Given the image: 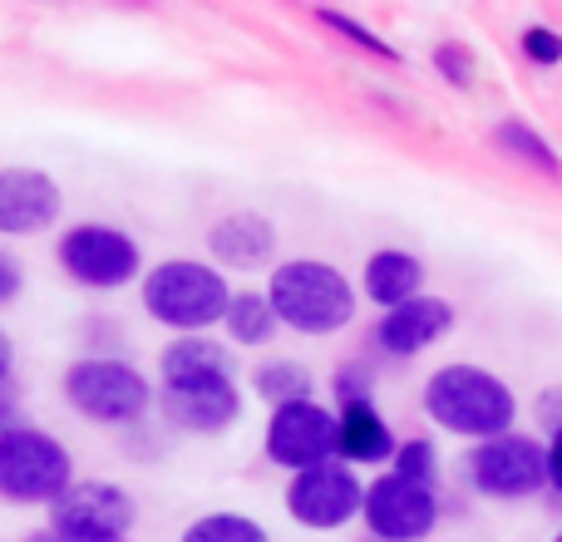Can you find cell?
Returning <instances> with one entry per match:
<instances>
[{
  "label": "cell",
  "mask_w": 562,
  "mask_h": 542,
  "mask_svg": "<svg viewBox=\"0 0 562 542\" xmlns=\"http://www.w3.org/2000/svg\"><path fill=\"white\" fill-rule=\"evenodd\" d=\"M262 454L267 464L286 468V474L330 464L336 459V409H326L321 399H296V405L272 409L262 429Z\"/></svg>",
  "instance_id": "obj_10"
},
{
  "label": "cell",
  "mask_w": 562,
  "mask_h": 542,
  "mask_svg": "<svg viewBox=\"0 0 562 542\" xmlns=\"http://www.w3.org/2000/svg\"><path fill=\"white\" fill-rule=\"evenodd\" d=\"M548 488L562 494V429L558 434H548Z\"/></svg>",
  "instance_id": "obj_30"
},
{
  "label": "cell",
  "mask_w": 562,
  "mask_h": 542,
  "mask_svg": "<svg viewBox=\"0 0 562 542\" xmlns=\"http://www.w3.org/2000/svg\"><path fill=\"white\" fill-rule=\"evenodd\" d=\"M45 513H49L45 528H59V533H75V538H99V542H124L128 528L138 523L134 494L124 484H114V478H75Z\"/></svg>",
  "instance_id": "obj_9"
},
{
  "label": "cell",
  "mask_w": 562,
  "mask_h": 542,
  "mask_svg": "<svg viewBox=\"0 0 562 542\" xmlns=\"http://www.w3.org/2000/svg\"><path fill=\"white\" fill-rule=\"evenodd\" d=\"M178 542H272L262 518L237 513V508H213V513L193 518V523L178 533Z\"/></svg>",
  "instance_id": "obj_22"
},
{
  "label": "cell",
  "mask_w": 562,
  "mask_h": 542,
  "mask_svg": "<svg viewBox=\"0 0 562 542\" xmlns=\"http://www.w3.org/2000/svg\"><path fill=\"white\" fill-rule=\"evenodd\" d=\"M435 69L449 79L454 89H469L474 84V49L459 45V39H445V45H435Z\"/></svg>",
  "instance_id": "obj_27"
},
{
  "label": "cell",
  "mask_w": 562,
  "mask_h": 542,
  "mask_svg": "<svg viewBox=\"0 0 562 542\" xmlns=\"http://www.w3.org/2000/svg\"><path fill=\"white\" fill-rule=\"evenodd\" d=\"M267 301H272L281 330L296 336H336L356 320L360 291L340 267L321 262V257H286L272 267L267 281Z\"/></svg>",
  "instance_id": "obj_3"
},
{
  "label": "cell",
  "mask_w": 562,
  "mask_h": 542,
  "mask_svg": "<svg viewBox=\"0 0 562 542\" xmlns=\"http://www.w3.org/2000/svg\"><path fill=\"white\" fill-rule=\"evenodd\" d=\"M360 523L380 542H425L439 528V488L409 484L400 474H375L366 484V508Z\"/></svg>",
  "instance_id": "obj_11"
},
{
  "label": "cell",
  "mask_w": 562,
  "mask_h": 542,
  "mask_svg": "<svg viewBox=\"0 0 562 542\" xmlns=\"http://www.w3.org/2000/svg\"><path fill=\"white\" fill-rule=\"evenodd\" d=\"M538 425H543L548 434H558L562 429V389H548V395L538 399Z\"/></svg>",
  "instance_id": "obj_29"
},
{
  "label": "cell",
  "mask_w": 562,
  "mask_h": 542,
  "mask_svg": "<svg viewBox=\"0 0 562 542\" xmlns=\"http://www.w3.org/2000/svg\"><path fill=\"white\" fill-rule=\"evenodd\" d=\"M311 20H321V25H326L330 35H340V39H346V45L366 49V55L385 59V65H400V49L390 45V39H380L375 30H370L366 20H356V15H350V10H336V5H316V10H311Z\"/></svg>",
  "instance_id": "obj_23"
},
{
  "label": "cell",
  "mask_w": 562,
  "mask_h": 542,
  "mask_svg": "<svg viewBox=\"0 0 562 542\" xmlns=\"http://www.w3.org/2000/svg\"><path fill=\"white\" fill-rule=\"evenodd\" d=\"M55 267L85 291H124L144 281V247L114 223H69L55 237Z\"/></svg>",
  "instance_id": "obj_6"
},
{
  "label": "cell",
  "mask_w": 562,
  "mask_h": 542,
  "mask_svg": "<svg viewBox=\"0 0 562 542\" xmlns=\"http://www.w3.org/2000/svg\"><path fill=\"white\" fill-rule=\"evenodd\" d=\"M223 336L233 350H262L281 336V320L267 301V291L247 286V291H233V306L223 316Z\"/></svg>",
  "instance_id": "obj_19"
},
{
  "label": "cell",
  "mask_w": 562,
  "mask_h": 542,
  "mask_svg": "<svg viewBox=\"0 0 562 542\" xmlns=\"http://www.w3.org/2000/svg\"><path fill=\"white\" fill-rule=\"evenodd\" d=\"M277 247H281L277 223L267 213H252V207L227 213L207 227V257L223 271H267Z\"/></svg>",
  "instance_id": "obj_15"
},
{
  "label": "cell",
  "mask_w": 562,
  "mask_h": 542,
  "mask_svg": "<svg viewBox=\"0 0 562 542\" xmlns=\"http://www.w3.org/2000/svg\"><path fill=\"white\" fill-rule=\"evenodd\" d=\"M281 504H286L291 523L306 528V533H340L366 508V484L350 464L330 459V464H316L306 474H291Z\"/></svg>",
  "instance_id": "obj_8"
},
{
  "label": "cell",
  "mask_w": 562,
  "mask_h": 542,
  "mask_svg": "<svg viewBox=\"0 0 562 542\" xmlns=\"http://www.w3.org/2000/svg\"><path fill=\"white\" fill-rule=\"evenodd\" d=\"M518 45H524V59L538 69H558L562 65V30L558 25H528L524 35H518Z\"/></svg>",
  "instance_id": "obj_26"
},
{
  "label": "cell",
  "mask_w": 562,
  "mask_h": 542,
  "mask_svg": "<svg viewBox=\"0 0 562 542\" xmlns=\"http://www.w3.org/2000/svg\"><path fill=\"white\" fill-rule=\"evenodd\" d=\"M59 395L89 425L128 429L138 419H148V409L158 405V389L134 360L124 355H79L59 380Z\"/></svg>",
  "instance_id": "obj_4"
},
{
  "label": "cell",
  "mask_w": 562,
  "mask_h": 542,
  "mask_svg": "<svg viewBox=\"0 0 562 542\" xmlns=\"http://www.w3.org/2000/svg\"><path fill=\"white\" fill-rule=\"evenodd\" d=\"M158 415L164 425H173L178 434H198L213 439L223 429H233L243 419V389L237 380H223V385H193V389H158Z\"/></svg>",
  "instance_id": "obj_13"
},
{
  "label": "cell",
  "mask_w": 562,
  "mask_h": 542,
  "mask_svg": "<svg viewBox=\"0 0 562 542\" xmlns=\"http://www.w3.org/2000/svg\"><path fill=\"white\" fill-rule=\"evenodd\" d=\"M10 370H15V340H10V330L0 326V389H5Z\"/></svg>",
  "instance_id": "obj_32"
},
{
  "label": "cell",
  "mask_w": 562,
  "mask_h": 542,
  "mask_svg": "<svg viewBox=\"0 0 562 542\" xmlns=\"http://www.w3.org/2000/svg\"><path fill=\"white\" fill-rule=\"evenodd\" d=\"M252 395L262 399L267 409H281V405H296V399H316V375L311 365L291 355H277V360H262L252 370Z\"/></svg>",
  "instance_id": "obj_20"
},
{
  "label": "cell",
  "mask_w": 562,
  "mask_h": 542,
  "mask_svg": "<svg viewBox=\"0 0 562 542\" xmlns=\"http://www.w3.org/2000/svg\"><path fill=\"white\" fill-rule=\"evenodd\" d=\"M360 542H380V538H370V533H366V538H360Z\"/></svg>",
  "instance_id": "obj_34"
},
{
  "label": "cell",
  "mask_w": 562,
  "mask_h": 542,
  "mask_svg": "<svg viewBox=\"0 0 562 542\" xmlns=\"http://www.w3.org/2000/svg\"><path fill=\"white\" fill-rule=\"evenodd\" d=\"M395 429L390 419L375 409V399H360V405H336V459L350 468H380L395 464Z\"/></svg>",
  "instance_id": "obj_17"
},
{
  "label": "cell",
  "mask_w": 562,
  "mask_h": 542,
  "mask_svg": "<svg viewBox=\"0 0 562 542\" xmlns=\"http://www.w3.org/2000/svg\"><path fill=\"white\" fill-rule=\"evenodd\" d=\"M65 217V188L55 173L30 163H5L0 168V237L20 242V237H40L59 227Z\"/></svg>",
  "instance_id": "obj_12"
},
{
  "label": "cell",
  "mask_w": 562,
  "mask_h": 542,
  "mask_svg": "<svg viewBox=\"0 0 562 542\" xmlns=\"http://www.w3.org/2000/svg\"><path fill=\"white\" fill-rule=\"evenodd\" d=\"M464 468H469L474 494L494 498V504H524V498L548 488V444L533 434L508 429V434L474 444Z\"/></svg>",
  "instance_id": "obj_7"
},
{
  "label": "cell",
  "mask_w": 562,
  "mask_h": 542,
  "mask_svg": "<svg viewBox=\"0 0 562 542\" xmlns=\"http://www.w3.org/2000/svg\"><path fill=\"white\" fill-rule=\"evenodd\" d=\"M390 474L409 478V484H429V488H439V449H435V439H400Z\"/></svg>",
  "instance_id": "obj_24"
},
{
  "label": "cell",
  "mask_w": 562,
  "mask_h": 542,
  "mask_svg": "<svg viewBox=\"0 0 562 542\" xmlns=\"http://www.w3.org/2000/svg\"><path fill=\"white\" fill-rule=\"evenodd\" d=\"M138 301L154 326L173 330V336H207L213 326H223L227 306H233V281L223 267L203 262V257H168L144 271Z\"/></svg>",
  "instance_id": "obj_2"
},
{
  "label": "cell",
  "mask_w": 562,
  "mask_h": 542,
  "mask_svg": "<svg viewBox=\"0 0 562 542\" xmlns=\"http://www.w3.org/2000/svg\"><path fill=\"white\" fill-rule=\"evenodd\" d=\"M425 415L435 419L445 434L454 439H498L514 429L518 419V395L494 375L488 365H474V360H449L435 375L425 380V395H419Z\"/></svg>",
  "instance_id": "obj_1"
},
{
  "label": "cell",
  "mask_w": 562,
  "mask_h": 542,
  "mask_svg": "<svg viewBox=\"0 0 562 542\" xmlns=\"http://www.w3.org/2000/svg\"><path fill=\"white\" fill-rule=\"evenodd\" d=\"M360 296L380 310H395L405 301L425 296V262L405 247H380V252L366 257V271H360Z\"/></svg>",
  "instance_id": "obj_18"
},
{
  "label": "cell",
  "mask_w": 562,
  "mask_h": 542,
  "mask_svg": "<svg viewBox=\"0 0 562 542\" xmlns=\"http://www.w3.org/2000/svg\"><path fill=\"white\" fill-rule=\"evenodd\" d=\"M449 330H454V306L445 296H415L395 310H380L370 336H375V346L385 355L409 360V355H425L429 346H439Z\"/></svg>",
  "instance_id": "obj_14"
},
{
  "label": "cell",
  "mask_w": 562,
  "mask_h": 542,
  "mask_svg": "<svg viewBox=\"0 0 562 542\" xmlns=\"http://www.w3.org/2000/svg\"><path fill=\"white\" fill-rule=\"evenodd\" d=\"M494 148L498 154H508L514 163H524L528 173H543V178H562V158L558 148L548 144L543 134H538L528 118H504V124H494Z\"/></svg>",
  "instance_id": "obj_21"
},
{
  "label": "cell",
  "mask_w": 562,
  "mask_h": 542,
  "mask_svg": "<svg viewBox=\"0 0 562 542\" xmlns=\"http://www.w3.org/2000/svg\"><path fill=\"white\" fill-rule=\"evenodd\" d=\"M25 542H99V538H75V533H59V528H40V533H30Z\"/></svg>",
  "instance_id": "obj_33"
},
{
  "label": "cell",
  "mask_w": 562,
  "mask_h": 542,
  "mask_svg": "<svg viewBox=\"0 0 562 542\" xmlns=\"http://www.w3.org/2000/svg\"><path fill=\"white\" fill-rule=\"evenodd\" d=\"M237 380V360L227 340L213 336H173L158 350V389H193Z\"/></svg>",
  "instance_id": "obj_16"
},
{
  "label": "cell",
  "mask_w": 562,
  "mask_h": 542,
  "mask_svg": "<svg viewBox=\"0 0 562 542\" xmlns=\"http://www.w3.org/2000/svg\"><path fill=\"white\" fill-rule=\"evenodd\" d=\"M20 291H25V267H20L15 252H5V247H0V310L15 306Z\"/></svg>",
  "instance_id": "obj_28"
},
{
  "label": "cell",
  "mask_w": 562,
  "mask_h": 542,
  "mask_svg": "<svg viewBox=\"0 0 562 542\" xmlns=\"http://www.w3.org/2000/svg\"><path fill=\"white\" fill-rule=\"evenodd\" d=\"M553 542H562V533H558V538H553Z\"/></svg>",
  "instance_id": "obj_35"
},
{
  "label": "cell",
  "mask_w": 562,
  "mask_h": 542,
  "mask_svg": "<svg viewBox=\"0 0 562 542\" xmlns=\"http://www.w3.org/2000/svg\"><path fill=\"white\" fill-rule=\"evenodd\" d=\"M330 389H336V405L375 399V370H370L366 360H340L336 375H330Z\"/></svg>",
  "instance_id": "obj_25"
},
{
  "label": "cell",
  "mask_w": 562,
  "mask_h": 542,
  "mask_svg": "<svg viewBox=\"0 0 562 542\" xmlns=\"http://www.w3.org/2000/svg\"><path fill=\"white\" fill-rule=\"evenodd\" d=\"M75 484V454L40 425H20L0 439V504L49 508Z\"/></svg>",
  "instance_id": "obj_5"
},
{
  "label": "cell",
  "mask_w": 562,
  "mask_h": 542,
  "mask_svg": "<svg viewBox=\"0 0 562 542\" xmlns=\"http://www.w3.org/2000/svg\"><path fill=\"white\" fill-rule=\"evenodd\" d=\"M20 425H25V419H20V405L5 395V389H0V439H5L10 429H20Z\"/></svg>",
  "instance_id": "obj_31"
}]
</instances>
